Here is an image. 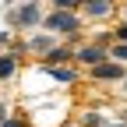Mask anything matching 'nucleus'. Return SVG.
Masks as SVG:
<instances>
[{
    "label": "nucleus",
    "instance_id": "nucleus-13",
    "mask_svg": "<svg viewBox=\"0 0 127 127\" xmlns=\"http://www.w3.org/2000/svg\"><path fill=\"white\" fill-rule=\"evenodd\" d=\"M7 117H11V109H7V106H4V102H0V124H4V120H7Z\"/></svg>",
    "mask_w": 127,
    "mask_h": 127
},
{
    "label": "nucleus",
    "instance_id": "nucleus-16",
    "mask_svg": "<svg viewBox=\"0 0 127 127\" xmlns=\"http://www.w3.org/2000/svg\"><path fill=\"white\" fill-rule=\"evenodd\" d=\"M67 127H78V124H67Z\"/></svg>",
    "mask_w": 127,
    "mask_h": 127
},
{
    "label": "nucleus",
    "instance_id": "nucleus-7",
    "mask_svg": "<svg viewBox=\"0 0 127 127\" xmlns=\"http://www.w3.org/2000/svg\"><path fill=\"white\" fill-rule=\"evenodd\" d=\"M18 67H21L18 53H0V81H7V78H14V74H18Z\"/></svg>",
    "mask_w": 127,
    "mask_h": 127
},
{
    "label": "nucleus",
    "instance_id": "nucleus-12",
    "mask_svg": "<svg viewBox=\"0 0 127 127\" xmlns=\"http://www.w3.org/2000/svg\"><path fill=\"white\" fill-rule=\"evenodd\" d=\"M109 60H117V64H127V46H113V50H109Z\"/></svg>",
    "mask_w": 127,
    "mask_h": 127
},
{
    "label": "nucleus",
    "instance_id": "nucleus-8",
    "mask_svg": "<svg viewBox=\"0 0 127 127\" xmlns=\"http://www.w3.org/2000/svg\"><path fill=\"white\" fill-rule=\"evenodd\" d=\"M0 53H21V39L11 28H0Z\"/></svg>",
    "mask_w": 127,
    "mask_h": 127
},
{
    "label": "nucleus",
    "instance_id": "nucleus-9",
    "mask_svg": "<svg viewBox=\"0 0 127 127\" xmlns=\"http://www.w3.org/2000/svg\"><path fill=\"white\" fill-rule=\"evenodd\" d=\"M81 127H102V117L95 113V109H85V117H81Z\"/></svg>",
    "mask_w": 127,
    "mask_h": 127
},
{
    "label": "nucleus",
    "instance_id": "nucleus-3",
    "mask_svg": "<svg viewBox=\"0 0 127 127\" xmlns=\"http://www.w3.org/2000/svg\"><path fill=\"white\" fill-rule=\"evenodd\" d=\"M74 60L85 64V67H99L102 60H109V50L99 46V42H88V46H78V50H74Z\"/></svg>",
    "mask_w": 127,
    "mask_h": 127
},
{
    "label": "nucleus",
    "instance_id": "nucleus-2",
    "mask_svg": "<svg viewBox=\"0 0 127 127\" xmlns=\"http://www.w3.org/2000/svg\"><path fill=\"white\" fill-rule=\"evenodd\" d=\"M42 28H46V35H78L81 32V14H71V11H46L42 14Z\"/></svg>",
    "mask_w": 127,
    "mask_h": 127
},
{
    "label": "nucleus",
    "instance_id": "nucleus-10",
    "mask_svg": "<svg viewBox=\"0 0 127 127\" xmlns=\"http://www.w3.org/2000/svg\"><path fill=\"white\" fill-rule=\"evenodd\" d=\"M0 127H32V124H28V120H25L21 113H11V117H7L4 124H0Z\"/></svg>",
    "mask_w": 127,
    "mask_h": 127
},
{
    "label": "nucleus",
    "instance_id": "nucleus-1",
    "mask_svg": "<svg viewBox=\"0 0 127 127\" xmlns=\"http://www.w3.org/2000/svg\"><path fill=\"white\" fill-rule=\"evenodd\" d=\"M42 4H35V0H25V4H11L4 11L7 18V28L18 35V32H32V28H42Z\"/></svg>",
    "mask_w": 127,
    "mask_h": 127
},
{
    "label": "nucleus",
    "instance_id": "nucleus-4",
    "mask_svg": "<svg viewBox=\"0 0 127 127\" xmlns=\"http://www.w3.org/2000/svg\"><path fill=\"white\" fill-rule=\"evenodd\" d=\"M127 78V67L117 60H102L99 67H92V81H124Z\"/></svg>",
    "mask_w": 127,
    "mask_h": 127
},
{
    "label": "nucleus",
    "instance_id": "nucleus-5",
    "mask_svg": "<svg viewBox=\"0 0 127 127\" xmlns=\"http://www.w3.org/2000/svg\"><path fill=\"white\" fill-rule=\"evenodd\" d=\"M117 4L109 0H81V18H113Z\"/></svg>",
    "mask_w": 127,
    "mask_h": 127
},
{
    "label": "nucleus",
    "instance_id": "nucleus-6",
    "mask_svg": "<svg viewBox=\"0 0 127 127\" xmlns=\"http://www.w3.org/2000/svg\"><path fill=\"white\" fill-rule=\"evenodd\" d=\"M46 74L53 78V81H64V85H74L78 81V67L74 64H64V67H42Z\"/></svg>",
    "mask_w": 127,
    "mask_h": 127
},
{
    "label": "nucleus",
    "instance_id": "nucleus-15",
    "mask_svg": "<svg viewBox=\"0 0 127 127\" xmlns=\"http://www.w3.org/2000/svg\"><path fill=\"white\" fill-rule=\"evenodd\" d=\"M124 18H127V7H124Z\"/></svg>",
    "mask_w": 127,
    "mask_h": 127
},
{
    "label": "nucleus",
    "instance_id": "nucleus-14",
    "mask_svg": "<svg viewBox=\"0 0 127 127\" xmlns=\"http://www.w3.org/2000/svg\"><path fill=\"white\" fill-rule=\"evenodd\" d=\"M106 127H127V124H106Z\"/></svg>",
    "mask_w": 127,
    "mask_h": 127
},
{
    "label": "nucleus",
    "instance_id": "nucleus-11",
    "mask_svg": "<svg viewBox=\"0 0 127 127\" xmlns=\"http://www.w3.org/2000/svg\"><path fill=\"white\" fill-rule=\"evenodd\" d=\"M113 39H117V46H127V21H120L113 28Z\"/></svg>",
    "mask_w": 127,
    "mask_h": 127
}]
</instances>
